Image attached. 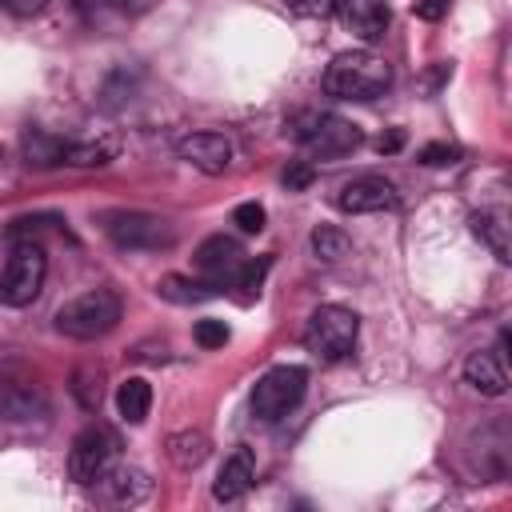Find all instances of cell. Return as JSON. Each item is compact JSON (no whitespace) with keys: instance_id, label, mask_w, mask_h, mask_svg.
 Listing matches in <instances>:
<instances>
[{"instance_id":"5b68a950","label":"cell","mask_w":512,"mask_h":512,"mask_svg":"<svg viewBox=\"0 0 512 512\" xmlns=\"http://www.w3.org/2000/svg\"><path fill=\"white\" fill-rule=\"evenodd\" d=\"M304 392H308V372L300 364H276L256 380V388L248 396V408H252L256 420L276 424L304 400Z\"/></svg>"},{"instance_id":"30bf717a","label":"cell","mask_w":512,"mask_h":512,"mask_svg":"<svg viewBox=\"0 0 512 512\" xmlns=\"http://www.w3.org/2000/svg\"><path fill=\"white\" fill-rule=\"evenodd\" d=\"M396 188L384 180V176H356V180H348V184H340L336 188V196H332V204L340 208V212H348V216H364V212H388V208H396Z\"/></svg>"},{"instance_id":"836d02e7","label":"cell","mask_w":512,"mask_h":512,"mask_svg":"<svg viewBox=\"0 0 512 512\" xmlns=\"http://www.w3.org/2000/svg\"><path fill=\"white\" fill-rule=\"evenodd\" d=\"M404 144V136L400 132H392V136H380V152H396Z\"/></svg>"},{"instance_id":"5bb4252c","label":"cell","mask_w":512,"mask_h":512,"mask_svg":"<svg viewBox=\"0 0 512 512\" xmlns=\"http://www.w3.org/2000/svg\"><path fill=\"white\" fill-rule=\"evenodd\" d=\"M96 484H104V500L116 504V508H136L152 496V480L144 468H128V464H112Z\"/></svg>"},{"instance_id":"ffe728a7","label":"cell","mask_w":512,"mask_h":512,"mask_svg":"<svg viewBox=\"0 0 512 512\" xmlns=\"http://www.w3.org/2000/svg\"><path fill=\"white\" fill-rule=\"evenodd\" d=\"M64 144L68 140H60V136H48L40 128H28L20 148H24V160L32 168H56V164H64Z\"/></svg>"},{"instance_id":"d6a6232c","label":"cell","mask_w":512,"mask_h":512,"mask_svg":"<svg viewBox=\"0 0 512 512\" xmlns=\"http://www.w3.org/2000/svg\"><path fill=\"white\" fill-rule=\"evenodd\" d=\"M112 8H120V12H128V16H140V12H148L156 0H108Z\"/></svg>"},{"instance_id":"7c38bea8","label":"cell","mask_w":512,"mask_h":512,"mask_svg":"<svg viewBox=\"0 0 512 512\" xmlns=\"http://www.w3.org/2000/svg\"><path fill=\"white\" fill-rule=\"evenodd\" d=\"M464 380L480 392V396H504L508 392V356H504V336L496 340V348H480L464 360Z\"/></svg>"},{"instance_id":"603a6c76","label":"cell","mask_w":512,"mask_h":512,"mask_svg":"<svg viewBox=\"0 0 512 512\" xmlns=\"http://www.w3.org/2000/svg\"><path fill=\"white\" fill-rule=\"evenodd\" d=\"M348 248H352V240H348L340 228H332V224L312 228V252H316V260L336 264V260H344V256H348Z\"/></svg>"},{"instance_id":"1f68e13d","label":"cell","mask_w":512,"mask_h":512,"mask_svg":"<svg viewBox=\"0 0 512 512\" xmlns=\"http://www.w3.org/2000/svg\"><path fill=\"white\" fill-rule=\"evenodd\" d=\"M448 4H452V0H420V4H416V16H420V20H440V16L448 12Z\"/></svg>"},{"instance_id":"8992f818","label":"cell","mask_w":512,"mask_h":512,"mask_svg":"<svg viewBox=\"0 0 512 512\" xmlns=\"http://www.w3.org/2000/svg\"><path fill=\"white\" fill-rule=\"evenodd\" d=\"M44 276H48L44 248L32 244V240H16L12 244V256L0 268V304H8V308L32 304L40 296V288H44Z\"/></svg>"},{"instance_id":"6da1fadb","label":"cell","mask_w":512,"mask_h":512,"mask_svg":"<svg viewBox=\"0 0 512 512\" xmlns=\"http://www.w3.org/2000/svg\"><path fill=\"white\" fill-rule=\"evenodd\" d=\"M392 88V64L368 48L340 52L324 68V92L336 100H376Z\"/></svg>"},{"instance_id":"4316f807","label":"cell","mask_w":512,"mask_h":512,"mask_svg":"<svg viewBox=\"0 0 512 512\" xmlns=\"http://www.w3.org/2000/svg\"><path fill=\"white\" fill-rule=\"evenodd\" d=\"M232 224H236L240 232H260V228H264V208H260L256 200H244V204L232 208Z\"/></svg>"},{"instance_id":"7a4b0ae2","label":"cell","mask_w":512,"mask_h":512,"mask_svg":"<svg viewBox=\"0 0 512 512\" xmlns=\"http://www.w3.org/2000/svg\"><path fill=\"white\" fill-rule=\"evenodd\" d=\"M120 316H124L120 296L112 288H92L56 308V332H64L68 340H100L120 324Z\"/></svg>"},{"instance_id":"83f0119b","label":"cell","mask_w":512,"mask_h":512,"mask_svg":"<svg viewBox=\"0 0 512 512\" xmlns=\"http://www.w3.org/2000/svg\"><path fill=\"white\" fill-rule=\"evenodd\" d=\"M288 12L304 16V20H328L336 12V0H284Z\"/></svg>"},{"instance_id":"484cf974","label":"cell","mask_w":512,"mask_h":512,"mask_svg":"<svg viewBox=\"0 0 512 512\" xmlns=\"http://www.w3.org/2000/svg\"><path fill=\"white\" fill-rule=\"evenodd\" d=\"M228 324L224 320H196V328H192V340L200 344V348H224L228 344Z\"/></svg>"},{"instance_id":"e0dca14e","label":"cell","mask_w":512,"mask_h":512,"mask_svg":"<svg viewBox=\"0 0 512 512\" xmlns=\"http://www.w3.org/2000/svg\"><path fill=\"white\" fill-rule=\"evenodd\" d=\"M44 412H48V404H44L40 388H32V384H4L0 388V416L4 420H36Z\"/></svg>"},{"instance_id":"cb8c5ba5","label":"cell","mask_w":512,"mask_h":512,"mask_svg":"<svg viewBox=\"0 0 512 512\" xmlns=\"http://www.w3.org/2000/svg\"><path fill=\"white\" fill-rule=\"evenodd\" d=\"M268 268H272V256H260V260H244V264H240V272H236L232 288H240V300H244V304H252V300L260 296Z\"/></svg>"},{"instance_id":"4fadbf2b","label":"cell","mask_w":512,"mask_h":512,"mask_svg":"<svg viewBox=\"0 0 512 512\" xmlns=\"http://www.w3.org/2000/svg\"><path fill=\"white\" fill-rule=\"evenodd\" d=\"M336 12L344 20V28L364 44H376L392 24V12L384 0H336Z\"/></svg>"},{"instance_id":"8fae6325","label":"cell","mask_w":512,"mask_h":512,"mask_svg":"<svg viewBox=\"0 0 512 512\" xmlns=\"http://www.w3.org/2000/svg\"><path fill=\"white\" fill-rule=\"evenodd\" d=\"M176 156L204 176H220L232 164V140L224 132H188L176 140Z\"/></svg>"},{"instance_id":"4dcf8cb0","label":"cell","mask_w":512,"mask_h":512,"mask_svg":"<svg viewBox=\"0 0 512 512\" xmlns=\"http://www.w3.org/2000/svg\"><path fill=\"white\" fill-rule=\"evenodd\" d=\"M12 16H36V12H44V4L48 0H0Z\"/></svg>"},{"instance_id":"2e32d148","label":"cell","mask_w":512,"mask_h":512,"mask_svg":"<svg viewBox=\"0 0 512 512\" xmlns=\"http://www.w3.org/2000/svg\"><path fill=\"white\" fill-rule=\"evenodd\" d=\"M508 212L504 208H480V212H472V232L492 248V256L496 260H512V244H508Z\"/></svg>"},{"instance_id":"ba28073f","label":"cell","mask_w":512,"mask_h":512,"mask_svg":"<svg viewBox=\"0 0 512 512\" xmlns=\"http://www.w3.org/2000/svg\"><path fill=\"white\" fill-rule=\"evenodd\" d=\"M116 436L108 432V428H100V424H88L76 440H72V448H68V476L76 480V484H96L112 464H116Z\"/></svg>"},{"instance_id":"ac0fdd59","label":"cell","mask_w":512,"mask_h":512,"mask_svg":"<svg viewBox=\"0 0 512 512\" xmlns=\"http://www.w3.org/2000/svg\"><path fill=\"white\" fill-rule=\"evenodd\" d=\"M208 452H212V440H208L204 432L184 428V432H172V436H168V460H172L180 472H196V468L208 460Z\"/></svg>"},{"instance_id":"277c9868","label":"cell","mask_w":512,"mask_h":512,"mask_svg":"<svg viewBox=\"0 0 512 512\" xmlns=\"http://www.w3.org/2000/svg\"><path fill=\"white\" fill-rule=\"evenodd\" d=\"M292 136L304 144V152L320 156V160H336V156H348L360 148V128L336 112H300L292 124Z\"/></svg>"},{"instance_id":"3957f363","label":"cell","mask_w":512,"mask_h":512,"mask_svg":"<svg viewBox=\"0 0 512 512\" xmlns=\"http://www.w3.org/2000/svg\"><path fill=\"white\" fill-rule=\"evenodd\" d=\"M356 336H360V316L344 304H320L308 324H304V344L308 352H316L320 360L336 364L344 356H352L356 348Z\"/></svg>"},{"instance_id":"9a60e30c","label":"cell","mask_w":512,"mask_h":512,"mask_svg":"<svg viewBox=\"0 0 512 512\" xmlns=\"http://www.w3.org/2000/svg\"><path fill=\"white\" fill-rule=\"evenodd\" d=\"M252 480H256V456H252V448H236V452L220 464V472H216V480H212V496H216L220 504H232V500H240V496L252 488Z\"/></svg>"},{"instance_id":"f546056e","label":"cell","mask_w":512,"mask_h":512,"mask_svg":"<svg viewBox=\"0 0 512 512\" xmlns=\"http://www.w3.org/2000/svg\"><path fill=\"white\" fill-rule=\"evenodd\" d=\"M308 184H312V168H308V164H292V168L284 172V188H288V192L308 188Z\"/></svg>"},{"instance_id":"f1b7e54d","label":"cell","mask_w":512,"mask_h":512,"mask_svg":"<svg viewBox=\"0 0 512 512\" xmlns=\"http://www.w3.org/2000/svg\"><path fill=\"white\" fill-rule=\"evenodd\" d=\"M456 156H460V148H452V144H424L416 152L420 164H456Z\"/></svg>"},{"instance_id":"d4e9b609","label":"cell","mask_w":512,"mask_h":512,"mask_svg":"<svg viewBox=\"0 0 512 512\" xmlns=\"http://www.w3.org/2000/svg\"><path fill=\"white\" fill-rule=\"evenodd\" d=\"M72 392H76L80 408L96 412V408H100V372H92V368H80V372H76V384H72Z\"/></svg>"},{"instance_id":"9c48e42d","label":"cell","mask_w":512,"mask_h":512,"mask_svg":"<svg viewBox=\"0 0 512 512\" xmlns=\"http://www.w3.org/2000/svg\"><path fill=\"white\" fill-rule=\"evenodd\" d=\"M192 264H196L200 280H208L216 292H224V288L236 280L240 264H244V248H240V240H232V236L216 232V236L200 240V248H196V256H192Z\"/></svg>"},{"instance_id":"d6986e66","label":"cell","mask_w":512,"mask_h":512,"mask_svg":"<svg viewBox=\"0 0 512 512\" xmlns=\"http://www.w3.org/2000/svg\"><path fill=\"white\" fill-rule=\"evenodd\" d=\"M148 408H152V384H148L144 376H128V380L116 388V412H120V420L144 424V420H148Z\"/></svg>"},{"instance_id":"44dd1931","label":"cell","mask_w":512,"mask_h":512,"mask_svg":"<svg viewBox=\"0 0 512 512\" xmlns=\"http://www.w3.org/2000/svg\"><path fill=\"white\" fill-rule=\"evenodd\" d=\"M156 292L164 296V300H172V304H200V300H208V296H220L208 280H192V276H160V284H156Z\"/></svg>"},{"instance_id":"7402d4cb","label":"cell","mask_w":512,"mask_h":512,"mask_svg":"<svg viewBox=\"0 0 512 512\" xmlns=\"http://www.w3.org/2000/svg\"><path fill=\"white\" fill-rule=\"evenodd\" d=\"M112 156H116V144L112 140H88V144L68 140L64 144V164H72V168H100Z\"/></svg>"},{"instance_id":"52a82bcc","label":"cell","mask_w":512,"mask_h":512,"mask_svg":"<svg viewBox=\"0 0 512 512\" xmlns=\"http://www.w3.org/2000/svg\"><path fill=\"white\" fill-rule=\"evenodd\" d=\"M104 232L120 252H160L176 244V228L164 216L152 212H108L104 216Z\"/></svg>"}]
</instances>
